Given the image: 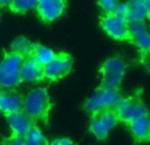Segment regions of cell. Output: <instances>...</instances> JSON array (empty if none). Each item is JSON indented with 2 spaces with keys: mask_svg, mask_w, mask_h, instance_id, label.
<instances>
[{
  "mask_svg": "<svg viewBox=\"0 0 150 145\" xmlns=\"http://www.w3.org/2000/svg\"><path fill=\"white\" fill-rule=\"evenodd\" d=\"M55 55L57 54H55L50 48L42 46V45H37V46H34L33 53H32V58L36 60L37 62H38L40 65H42L44 68L47 65V63H50L53 60H54Z\"/></svg>",
  "mask_w": 150,
  "mask_h": 145,
  "instance_id": "16",
  "label": "cell"
},
{
  "mask_svg": "<svg viewBox=\"0 0 150 145\" xmlns=\"http://www.w3.org/2000/svg\"><path fill=\"white\" fill-rule=\"evenodd\" d=\"M129 38L142 53L150 52V31L144 23H129Z\"/></svg>",
  "mask_w": 150,
  "mask_h": 145,
  "instance_id": "10",
  "label": "cell"
},
{
  "mask_svg": "<svg viewBox=\"0 0 150 145\" xmlns=\"http://www.w3.org/2000/svg\"><path fill=\"white\" fill-rule=\"evenodd\" d=\"M24 98L13 91H4L0 92V111L3 114L12 115L15 112L23 111Z\"/></svg>",
  "mask_w": 150,
  "mask_h": 145,
  "instance_id": "12",
  "label": "cell"
},
{
  "mask_svg": "<svg viewBox=\"0 0 150 145\" xmlns=\"http://www.w3.org/2000/svg\"><path fill=\"white\" fill-rule=\"evenodd\" d=\"M73 66V61L67 54H57L55 58L50 63H47L44 68L45 78H49L52 80H57L59 78H63L66 74H69Z\"/></svg>",
  "mask_w": 150,
  "mask_h": 145,
  "instance_id": "8",
  "label": "cell"
},
{
  "mask_svg": "<svg viewBox=\"0 0 150 145\" xmlns=\"http://www.w3.org/2000/svg\"><path fill=\"white\" fill-rule=\"evenodd\" d=\"M50 109V99L45 88H34L24 98L23 112L32 120H45Z\"/></svg>",
  "mask_w": 150,
  "mask_h": 145,
  "instance_id": "2",
  "label": "cell"
},
{
  "mask_svg": "<svg viewBox=\"0 0 150 145\" xmlns=\"http://www.w3.org/2000/svg\"><path fill=\"white\" fill-rule=\"evenodd\" d=\"M116 114L117 117L122 122L132 123L133 120L138 119V117L148 115L146 107L144 103L137 98H128V99H121L116 107Z\"/></svg>",
  "mask_w": 150,
  "mask_h": 145,
  "instance_id": "6",
  "label": "cell"
},
{
  "mask_svg": "<svg viewBox=\"0 0 150 145\" xmlns=\"http://www.w3.org/2000/svg\"><path fill=\"white\" fill-rule=\"evenodd\" d=\"M144 3H145L146 8H148V12H149V15H150V0H144Z\"/></svg>",
  "mask_w": 150,
  "mask_h": 145,
  "instance_id": "26",
  "label": "cell"
},
{
  "mask_svg": "<svg viewBox=\"0 0 150 145\" xmlns=\"http://www.w3.org/2000/svg\"><path fill=\"white\" fill-rule=\"evenodd\" d=\"M66 9L65 0H38L37 12L40 17L46 23L55 21L58 17L63 15Z\"/></svg>",
  "mask_w": 150,
  "mask_h": 145,
  "instance_id": "9",
  "label": "cell"
},
{
  "mask_svg": "<svg viewBox=\"0 0 150 145\" xmlns=\"http://www.w3.org/2000/svg\"><path fill=\"white\" fill-rule=\"evenodd\" d=\"M26 145H47V140L42 131L37 127H32V129L24 137Z\"/></svg>",
  "mask_w": 150,
  "mask_h": 145,
  "instance_id": "17",
  "label": "cell"
},
{
  "mask_svg": "<svg viewBox=\"0 0 150 145\" xmlns=\"http://www.w3.org/2000/svg\"><path fill=\"white\" fill-rule=\"evenodd\" d=\"M25 58L11 52L0 62V87L15 88L21 82V66Z\"/></svg>",
  "mask_w": 150,
  "mask_h": 145,
  "instance_id": "1",
  "label": "cell"
},
{
  "mask_svg": "<svg viewBox=\"0 0 150 145\" xmlns=\"http://www.w3.org/2000/svg\"><path fill=\"white\" fill-rule=\"evenodd\" d=\"M117 122H119V117H117L116 111H113V109L98 112L91 119L90 129L96 139L104 140L109 135V132L116 127Z\"/></svg>",
  "mask_w": 150,
  "mask_h": 145,
  "instance_id": "5",
  "label": "cell"
},
{
  "mask_svg": "<svg viewBox=\"0 0 150 145\" xmlns=\"http://www.w3.org/2000/svg\"><path fill=\"white\" fill-rule=\"evenodd\" d=\"M13 0H0V5H12Z\"/></svg>",
  "mask_w": 150,
  "mask_h": 145,
  "instance_id": "25",
  "label": "cell"
},
{
  "mask_svg": "<svg viewBox=\"0 0 150 145\" xmlns=\"http://www.w3.org/2000/svg\"><path fill=\"white\" fill-rule=\"evenodd\" d=\"M3 145H26L24 137H18V136H12V137L7 139Z\"/></svg>",
  "mask_w": 150,
  "mask_h": 145,
  "instance_id": "22",
  "label": "cell"
},
{
  "mask_svg": "<svg viewBox=\"0 0 150 145\" xmlns=\"http://www.w3.org/2000/svg\"><path fill=\"white\" fill-rule=\"evenodd\" d=\"M12 49H13L12 52L17 53V54L23 55V57L25 58V55H29L33 53L34 46L26 38H17L15 42H13Z\"/></svg>",
  "mask_w": 150,
  "mask_h": 145,
  "instance_id": "18",
  "label": "cell"
},
{
  "mask_svg": "<svg viewBox=\"0 0 150 145\" xmlns=\"http://www.w3.org/2000/svg\"><path fill=\"white\" fill-rule=\"evenodd\" d=\"M101 28L109 37L115 40L129 38V23L127 18L115 15H105L101 20Z\"/></svg>",
  "mask_w": 150,
  "mask_h": 145,
  "instance_id": "7",
  "label": "cell"
},
{
  "mask_svg": "<svg viewBox=\"0 0 150 145\" xmlns=\"http://www.w3.org/2000/svg\"><path fill=\"white\" fill-rule=\"evenodd\" d=\"M128 11H129L128 3H120L119 7H117V9H116V12H115V15L120 16V17L127 18V16H128Z\"/></svg>",
  "mask_w": 150,
  "mask_h": 145,
  "instance_id": "21",
  "label": "cell"
},
{
  "mask_svg": "<svg viewBox=\"0 0 150 145\" xmlns=\"http://www.w3.org/2000/svg\"><path fill=\"white\" fill-rule=\"evenodd\" d=\"M121 102V96L117 90H109V88H100L98 90L87 102H86V111L95 115L98 112L108 111V109L116 108L117 104Z\"/></svg>",
  "mask_w": 150,
  "mask_h": 145,
  "instance_id": "3",
  "label": "cell"
},
{
  "mask_svg": "<svg viewBox=\"0 0 150 145\" xmlns=\"http://www.w3.org/2000/svg\"><path fill=\"white\" fill-rule=\"evenodd\" d=\"M127 63L122 58L113 57L107 60L101 66V80L103 87L109 90H117L124 78Z\"/></svg>",
  "mask_w": 150,
  "mask_h": 145,
  "instance_id": "4",
  "label": "cell"
},
{
  "mask_svg": "<svg viewBox=\"0 0 150 145\" xmlns=\"http://www.w3.org/2000/svg\"><path fill=\"white\" fill-rule=\"evenodd\" d=\"M128 23H144L146 17H149V12L144 0H129L128 1Z\"/></svg>",
  "mask_w": 150,
  "mask_h": 145,
  "instance_id": "15",
  "label": "cell"
},
{
  "mask_svg": "<svg viewBox=\"0 0 150 145\" xmlns=\"http://www.w3.org/2000/svg\"><path fill=\"white\" fill-rule=\"evenodd\" d=\"M119 4H120L119 0H99V5L107 15H112V13L116 12Z\"/></svg>",
  "mask_w": 150,
  "mask_h": 145,
  "instance_id": "20",
  "label": "cell"
},
{
  "mask_svg": "<svg viewBox=\"0 0 150 145\" xmlns=\"http://www.w3.org/2000/svg\"><path fill=\"white\" fill-rule=\"evenodd\" d=\"M129 128L132 135L134 136L136 140L138 141H146L150 140V117L149 115L138 117L129 123Z\"/></svg>",
  "mask_w": 150,
  "mask_h": 145,
  "instance_id": "14",
  "label": "cell"
},
{
  "mask_svg": "<svg viewBox=\"0 0 150 145\" xmlns=\"http://www.w3.org/2000/svg\"><path fill=\"white\" fill-rule=\"evenodd\" d=\"M45 77L44 66L36 60L28 57L24 60L21 66V82H38Z\"/></svg>",
  "mask_w": 150,
  "mask_h": 145,
  "instance_id": "13",
  "label": "cell"
},
{
  "mask_svg": "<svg viewBox=\"0 0 150 145\" xmlns=\"http://www.w3.org/2000/svg\"><path fill=\"white\" fill-rule=\"evenodd\" d=\"M7 122H8V125H9L11 131H12L13 136H18V137H25L26 133L33 127L32 119L23 111L15 112V114H12V115H8Z\"/></svg>",
  "mask_w": 150,
  "mask_h": 145,
  "instance_id": "11",
  "label": "cell"
},
{
  "mask_svg": "<svg viewBox=\"0 0 150 145\" xmlns=\"http://www.w3.org/2000/svg\"><path fill=\"white\" fill-rule=\"evenodd\" d=\"M37 4H38V0H13L11 7L16 12L26 13L33 9H37Z\"/></svg>",
  "mask_w": 150,
  "mask_h": 145,
  "instance_id": "19",
  "label": "cell"
},
{
  "mask_svg": "<svg viewBox=\"0 0 150 145\" xmlns=\"http://www.w3.org/2000/svg\"><path fill=\"white\" fill-rule=\"evenodd\" d=\"M50 145H75V144L71 140H69V139H57Z\"/></svg>",
  "mask_w": 150,
  "mask_h": 145,
  "instance_id": "23",
  "label": "cell"
},
{
  "mask_svg": "<svg viewBox=\"0 0 150 145\" xmlns=\"http://www.w3.org/2000/svg\"><path fill=\"white\" fill-rule=\"evenodd\" d=\"M149 25H150V15H149Z\"/></svg>",
  "mask_w": 150,
  "mask_h": 145,
  "instance_id": "27",
  "label": "cell"
},
{
  "mask_svg": "<svg viewBox=\"0 0 150 145\" xmlns=\"http://www.w3.org/2000/svg\"><path fill=\"white\" fill-rule=\"evenodd\" d=\"M145 65H146V68H148V70H150V52H149V53H146Z\"/></svg>",
  "mask_w": 150,
  "mask_h": 145,
  "instance_id": "24",
  "label": "cell"
}]
</instances>
